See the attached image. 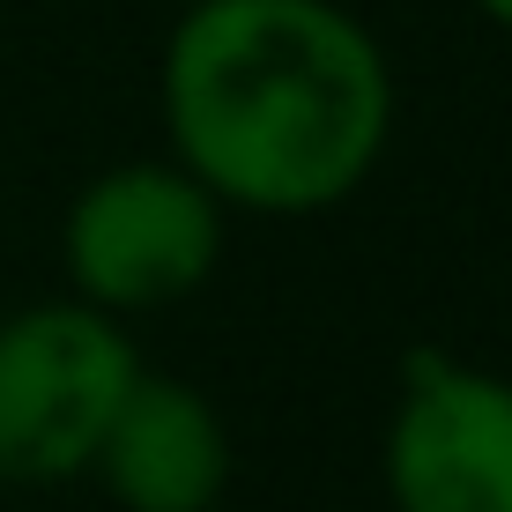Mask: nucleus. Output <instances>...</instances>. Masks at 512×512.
<instances>
[{
	"instance_id": "nucleus-2",
	"label": "nucleus",
	"mask_w": 512,
	"mask_h": 512,
	"mask_svg": "<svg viewBox=\"0 0 512 512\" xmlns=\"http://www.w3.org/2000/svg\"><path fill=\"white\" fill-rule=\"evenodd\" d=\"M223 245H231V208L171 156L104 164L67 201L60 223L67 297L112 312V320L186 305L193 290L216 282Z\"/></svg>"
},
{
	"instance_id": "nucleus-7",
	"label": "nucleus",
	"mask_w": 512,
	"mask_h": 512,
	"mask_svg": "<svg viewBox=\"0 0 512 512\" xmlns=\"http://www.w3.org/2000/svg\"><path fill=\"white\" fill-rule=\"evenodd\" d=\"M171 8H201V0H171Z\"/></svg>"
},
{
	"instance_id": "nucleus-1",
	"label": "nucleus",
	"mask_w": 512,
	"mask_h": 512,
	"mask_svg": "<svg viewBox=\"0 0 512 512\" xmlns=\"http://www.w3.org/2000/svg\"><path fill=\"white\" fill-rule=\"evenodd\" d=\"M171 164L245 216H320L394 141V60L342 0H201L156 60Z\"/></svg>"
},
{
	"instance_id": "nucleus-4",
	"label": "nucleus",
	"mask_w": 512,
	"mask_h": 512,
	"mask_svg": "<svg viewBox=\"0 0 512 512\" xmlns=\"http://www.w3.org/2000/svg\"><path fill=\"white\" fill-rule=\"evenodd\" d=\"M379 468L394 512H512V379L409 349Z\"/></svg>"
},
{
	"instance_id": "nucleus-3",
	"label": "nucleus",
	"mask_w": 512,
	"mask_h": 512,
	"mask_svg": "<svg viewBox=\"0 0 512 512\" xmlns=\"http://www.w3.org/2000/svg\"><path fill=\"white\" fill-rule=\"evenodd\" d=\"M141 357L112 312L45 297L0 320V483L52 490L90 475Z\"/></svg>"
},
{
	"instance_id": "nucleus-5",
	"label": "nucleus",
	"mask_w": 512,
	"mask_h": 512,
	"mask_svg": "<svg viewBox=\"0 0 512 512\" xmlns=\"http://www.w3.org/2000/svg\"><path fill=\"white\" fill-rule=\"evenodd\" d=\"M231 423L193 379L149 372L127 386L90 475L119 512H216L231 490Z\"/></svg>"
},
{
	"instance_id": "nucleus-6",
	"label": "nucleus",
	"mask_w": 512,
	"mask_h": 512,
	"mask_svg": "<svg viewBox=\"0 0 512 512\" xmlns=\"http://www.w3.org/2000/svg\"><path fill=\"white\" fill-rule=\"evenodd\" d=\"M468 8H475V15H483V23H490V30H505V38H512V0H468Z\"/></svg>"
}]
</instances>
